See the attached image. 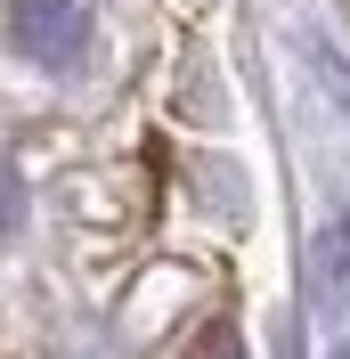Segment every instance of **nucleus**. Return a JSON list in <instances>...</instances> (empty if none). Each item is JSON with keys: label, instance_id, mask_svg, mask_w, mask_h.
I'll return each instance as SVG.
<instances>
[{"label": "nucleus", "instance_id": "1", "mask_svg": "<svg viewBox=\"0 0 350 359\" xmlns=\"http://www.w3.org/2000/svg\"><path fill=\"white\" fill-rule=\"evenodd\" d=\"M82 41H90L82 0H17V49L33 66H74Z\"/></svg>", "mask_w": 350, "mask_h": 359}, {"label": "nucleus", "instance_id": "2", "mask_svg": "<svg viewBox=\"0 0 350 359\" xmlns=\"http://www.w3.org/2000/svg\"><path fill=\"white\" fill-rule=\"evenodd\" d=\"M342 294H350V221L334 212L318 229V302H342Z\"/></svg>", "mask_w": 350, "mask_h": 359}, {"label": "nucleus", "instance_id": "3", "mask_svg": "<svg viewBox=\"0 0 350 359\" xmlns=\"http://www.w3.org/2000/svg\"><path fill=\"white\" fill-rule=\"evenodd\" d=\"M188 359H244V343H237V327H204Z\"/></svg>", "mask_w": 350, "mask_h": 359}, {"label": "nucleus", "instance_id": "4", "mask_svg": "<svg viewBox=\"0 0 350 359\" xmlns=\"http://www.w3.org/2000/svg\"><path fill=\"white\" fill-rule=\"evenodd\" d=\"M17 212H24V180H17V163L0 156V229H17Z\"/></svg>", "mask_w": 350, "mask_h": 359}, {"label": "nucleus", "instance_id": "5", "mask_svg": "<svg viewBox=\"0 0 350 359\" xmlns=\"http://www.w3.org/2000/svg\"><path fill=\"white\" fill-rule=\"evenodd\" d=\"M334 359H350V343H342V351H334Z\"/></svg>", "mask_w": 350, "mask_h": 359}]
</instances>
